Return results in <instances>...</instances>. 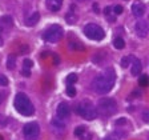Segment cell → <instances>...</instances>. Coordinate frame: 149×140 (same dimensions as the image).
I'll return each mask as SVG.
<instances>
[{
    "mask_svg": "<svg viewBox=\"0 0 149 140\" xmlns=\"http://www.w3.org/2000/svg\"><path fill=\"white\" fill-rule=\"evenodd\" d=\"M115 80H116L115 71L112 68H108L107 71L101 72V74L97 75L96 78L93 79L92 88L95 92L104 95V93L109 92L112 90V87L115 85Z\"/></svg>",
    "mask_w": 149,
    "mask_h": 140,
    "instance_id": "1",
    "label": "cell"
},
{
    "mask_svg": "<svg viewBox=\"0 0 149 140\" xmlns=\"http://www.w3.org/2000/svg\"><path fill=\"white\" fill-rule=\"evenodd\" d=\"M15 108L19 113H22L24 116H32L35 113V107L31 103L29 97L23 92H19L15 97Z\"/></svg>",
    "mask_w": 149,
    "mask_h": 140,
    "instance_id": "2",
    "label": "cell"
},
{
    "mask_svg": "<svg viewBox=\"0 0 149 140\" xmlns=\"http://www.w3.org/2000/svg\"><path fill=\"white\" fill-rule=\"evenodd\" d=\"M77 113L85 120H93L97 116V109L93 106L89 100H83L81 103H79L77 108H76Z\"/></svg>",
    "mask_w": 149,
    "mask_h": 140,
    "instance_id": "3",
    "label": "cell"
},
{
    "mask_svg": "<svg viewBox=\"0 0 149 140\" xmlns=\"http://www.w3.org/2000/svg\"><path fill=\"white\" fill-rule=\"evenodd\" d=\"M97 109L104 116L115 115L117 112V103L111 97H102V99H100L99 104H97Z\"/></svg>",
    "mask_w": 149,
    "mask_h": 140,
    "instance_id": "4",
    "label": "cell"
},
{
    "mask_svg": "<svg viewBox=\"0 0 149 140\" xmlns=\"http://www.w3.org/2000/svg\"><path fill=\"white\" fill-rule=\"evenodd\" d=\"M63 34H64L63 28L57 24H53L43 32V39L45 41H48V43H57V41L61 40Z\"/></svg>",
    "mask_w": 149,
    "mask_h": 140,
    "instance_id": "5",
    "label": "cell"
},
{
    "mask_svg": "<svg viewBox=\"0 0 149 140\" xmlns=\"http://www.w3.org/2000/svg\"><path fill=\"white\" fill-rule=\"evenodd\" d=\"M84 34H85V36H87L88 39H91V40H96V41L102 40L104 36H105L104 29H102L100 25L93 24V23L87 24L85 27H84Z\"/></svg>",
    "mask_w": 149,
    "mask_h": 140,
    "instance_id": "6",
    "label": "cell"
},
{
    "mask_svg": "<svg viewBox=\"0 0 149 140\" xmlns=\"http://www.w3.org/2000/svg\"><path fill=\"white\" fill-rule=\"evenodd\" d=\"M25 140H37L39 139V134H40V127L37 123H28L23 128Z\"/></svg>",
    "mask_w": 149,
    "mask_h": 140,
    "instance_id": "7",
    "label": "cell"
},
{
    "mask_svg": "<svg viewBox=\"0 0 149 140\" xmlns=\"http://www.w3.org/2000/svg\"><path fill=\"white\" fill-rule=\"evenodd\" d=\"M134 31H136L137 36L140 37H146L148 36V32H149V25L146 20H139L134 25Z\"/></svg>",
    "mask_w": 149,
    "mask_h": 140,
    "instance_id": "8",
    "label": "cell"
},
{
    "mask_svg": "<svg viewBox=\"0 0 149 140\" xmlns=\"http://www.w3.org/2000/svg\"><path fill=\"white\" fill-rule=\"evenodd\" d=\"M51 125H52V131H55V134L57 136H60L61 134L65 132V123L63 121V119L60 118H53L51 120Z\"/></svg>",
    "mask_w": 149,
    "mask_h": 140,
    "instance_id": "9",
    "label": "cell"
},
{
    "mask_svg": "<svg viewBox=\"0 0 149 140\" xmlns=\"http://www.w3.org/2000/svg\"><path fill=\"white\" fill-rule=\"evenodd\" d=\"M57 118H60V119H67V118H69V115H71V108H69V106L67 104V103H60L59 106H57Z\"/></svg>",
    "mask_w": 149,
    "mask_h": 140,
    "instance_id": "10",
    "label": "cell"
},
{
    "mask_svg": "<svg viewBox=\"0 0 149 140\" xmlns=\"http://www.w3.org/2000/svg\"><path fill=\"white\" fill-rule=\"evenodd\" d=\"M132 13H133L136 18H141V16L145 13V6H144L141 1H136L132 6Z\"/></svg>",
    "mask_w": 149,
    "mask_h": 140,
    "instance_id": "11",
    "label": "cell"
},
{
    "mask_svg": "<svg viewBox=\"0 0 149 140\" xmlns=\"http://www.w3.org/2000/svg\"><path fill=\"white\" fill-rule=\"evenodd\" d=\"M63 6V0H47V7L53 11V12H57Z\"/></svg>",
    "mask_w": 149,
    "mask_h": 140,
    "instance_id": "12",
    "label": "cell"
},
{
    "mask_svg": "<svg viewBox=\"0 0 149 140\" xmlns=\"http://www.w3.org/2000/svg\"><path fill=\"white\" fill-rule=\"evenodd\" d=\"M141 69H143V65H141V62L139 59L133 60V64H132V75L133 76H139L141 74Z\"/></svg>",
    "mask_w": 149,
    "mask_h": 140,
    "instance_id": "13",
    "label": "cell"
},
{
    "mask_svg": "<svg viewBox=\"0 0 149 140\" xmlns=\"http://www.w3.org/2000/svg\"><path fill=\"white\" fill-rule=\"evenodd\" d=\"M39 19H40V15H39V12H33L29 18L27 19V25L28 27H33V25L37 24V22H39Z\"/></svg>",
    "mask_w": 149,
    "mask_h": 140,
    "instance_id": "14",
    "label": "cell"
},
{
    "mask_svg": "<svg viewBox=\"0 0 149 140\" xmlns=\"http://www.w3.org/2000/svg\"><path fill=\"white\" fill-rule=\"evenodd\" d=\"M65 20H67L68 24H76L79 20V16L76 15L73 11H69V12H67V15H65Z\"/></svg>",
    "mask_w": 149,
    "mask_h": 140,
    "instance_id": "15",
    "label": "cell"
},
{
    "mask_svg": "<svg viewBox=\"0 0 149 140\" xmlns=\"http://www.w3.org/2000/svg\"><path fill=\"white\" fill-rule=\"evenodd\" d=\"M15 63H16V56L15 55H9L7 59V68L8 69H15Z\"/></svg>",
    "mask_w": 149,
    "mask_h": 140,
    "instance_id": "16",
    "label": "cell"
},
{
    "mask_svg": "<svg viewBox=\"0 0 149 140\" xmlns=\"http://www.w3.org/2000/svg\"><path fill=\"white\" fill-rule=\"evenodd\" d=\"M104 13H105V16L108 18V20H109V23H113L115 22V13H113V11H112V8L111 7H107L105 9H104Z\"/></svg>",
    "mask_w": 149,
    "mask_h": 140,
    "instance_id": "17",
    "label": "cell"
},
{
    "mask_svg": "<svg viewBox=\"0 0 149 140\" xmlns=\"http://www.w3.org/2000/svg\"><path fill=\"white\" fill-rule=\"evenodd\" d=\"M113 46H115V48H117V50H123L125 47V43L121 37H116L115 40H113Z\"/></svg>",
    "mask_w": 149,
    "mask_h": 140,
    "instance_id": "18",
    "label": "cell"
},
{
    "mask_svg": "<svg viewBox=\"0 0 149 140\" xmlns=\"http://www.w3.org/2000/svg\"><path fill=\"white\" fill-rule=\"evenodd\" d=\"M65 81H67V84L68 85H72V84H74L76 81H77V75L76 74H71L67 76V79H65Z\"/></svg>",
    "mask_w": 149,
    "mask_h": 140,
    "instance_id": "19",
    "label": "cell"
},
{
    "mask_svg": "<svg viewBox=\"0 0 149 140\" xmlns=\"http://www.w3.org/2000/svg\"><path fill=\"white\" fill-rule=\"evenodd\" d=\"M85 131H87V127H85V125H79L77 128H74V135L79 137L81 134H84Z\"/></svg>",
    "mask_w": 149,
    "mask_h": 140,
    "instance_id": "20",
    "label": "cell"
},
{
    "mask_svg": "<svg viewBox=\"0 0 149 140\" xmlns=\"http://www.w3.org/2000/svg\"><path fill=\"white\" fill-rule=\"evenodd\" d=\"M71 48L72 50H80V51H84V47H83V44L80 43V41H76V43H73V41H71Z\"/></svg>",
    "mask_w": 149,
    "mask_h": 140,
    "instance_id": "21",
    "label": "cell"
},
{
    "mask_svg": "<svg viewBox=\"0 0 149 140\" xmlns=\"http://www.w3.org/2000/svg\"><path fill=\"white\" fill-rule=\"evenodd\" d=\"M139 84L141 87H146L148 85V76L146 75H141V78L139 79Z\"/></svg>",
    "mask_w": 149,
    "mask_h": 140,
    "instance_id": "22",
    "label": "cell"
},
{
    "mask_svg": "<svg viewBox=\"0 0 149 140\" xmlns=\"http://www.w3.org/2000/svg\"><path fill=\"white\" fill-rule=\"evenodd\" d=\"M67 95L71 97L76 96V88H74L73 85H68V87H67Z\"/></svg>",
    "mask_w": 149,
    "mask_h": 140,
    "instance_id": "23",
    "label": "cell"
},
{
    "mask_svg": "<svg viewBox=\"0 0 149 140\" xmlns=\"http://www.w3.org/2000/svg\"><path fill=\"white\" fill-rule=\"evenodd\" d=\"M79 137H80V140H91V139H92V134H91V132H88V130H87L84 134H81Z\"/></svg>",
    "mask_w": 149,
    "mask_h": 140,
    "instance_id": "24",
    "label": "cell"
},
{
    "mask_svg": "<svg viewBox=\"0 0 149 140\" xmlns=\"http://www.w3.org/2000/svg\"><path fill=\"white\" fill-rule=\"evenodd\" d=\"M130 60H132V57H130V56H125V57H123V60H121V65H123L124 68H127L128 65H129Z\"/></svg>",
    "mask_w": 149,
    "mask_h": 140,
    "instance_id": "25",
    "label": "cell"
},
{
    "mask_svg": "<svg viewBox=\"0 0 149 140\" xmlns=\"http://www.w3.org/2000/svg\"><path fill=\"white\" fill-rule=\"evenodd\" d=\"M23 64H24V69H29V68H32V65H33V63H32V60L25 59L24 62H23Z\"/></svg>",
    "mask_w": 149,
    "mask_h": 140,
    "instance_id": "26",
    "label": "cell"
},
{
    "mask_svg": "<svg viewBox=\"0 0 149 140\" xmlns=\"http://www.w3.org/2000/svg\"><path fill=\"white\" fill-rule=\"evenodd\" d=\"M112 11H113L115 15H120V13H123V7L121 6H115L113 8H112Z\"/></svg>",
    "mask_w": 149,
    "mask_h": 140,
    "instance_id": "27",
    "label": "cell"
},
{
    "mask_svg": "<svg viewBox=\"0 0 149 140\" xmlns=\"http://www.w3.org/2000/svg\"><path fill=\"white\" fill-rule=\"evenodd\" d=\"M0 85H8V79L4 75H0Z\"/></svg>",
    "mask_w": 149,
    "mask_h": 140,
    "instance_id": "28",
    "label": "cell"
},
{
    "mask_svg": "<svg viewBox=\"0 0 149 140\" xmlns=\"http://www.w3.org/2000/svg\"><path fill=\"white\" fill-rule=\"evenodd\" d=\"M6 95H7L6 91H0V104L4 102V99H6Z\"/></svg>",
    "mask_w": 149,
    "mask_h": 140,
    "instance_id": "29",
    "label": "cell"
},
{
    "mask_svg": "<svg viewBox=\"0 0 149 140\" xmlns=\"http://www.w3.org/2000/svg\"><path fill=\"white\" fill-rule=\"evenodd\" d=\"M7 124V119L4 116H0V127H4Z\"/></svg>",
    "mask_w": 149,
    "mask_h": 140,
    "instance_id": "30",
    "label": "cell"
},
{
    "mask_svg": "<svg viewBox=\"0 0 149 140\" xmlns=\"http://www.w3.org/2000/svg\"><path fill=\"white\" fill-rule=\"evenodd\" d=\"M127 123V120H125L124 118H121V119H118L117 121H116V125H123V124H125Z\"/></svg>",
    "mask_w": 149,
    "mask_h": 140,
    "instance_id": "31",
    "label": "cell"
},
{
    "mask_svg": "<svg viewBox=\"0 0 149 140\" xmlns=\"http://www.w3.org/2000/svg\"><path fill=\"white\" fill-rule=\"evenodd\" d=\"M23 75H24L25 78H28V76L31 75V72H29V69H24V68H23Z\"/></svg>",
    "mask_w": 149,
    "mask_h": 140,
    "instance_id": "32",
    "label": "cell"
},
{
    "mask_svg": "<svg viewBox=\"0 0 149 140\" xmlns=\"http://www.w3.org/2000/svg\"><path fill=\"white\" fill-rule=\"evenodd\" d=\"M93 9H95V11H93V12L99 13V12H100V11H99V4H97V3H95V4H93Z\"/></svg>",
    "mask_w": 149,
    "mask_h": 140,
    "instance_id": "33",
    "label": "cell"
},
{
    "mask_svg": "<svg viewBox=\"0 0 149 140\" xmlns=\"http://www.w3.org/2000/svg\"><path fill=\"white\" fill-rule=\"evenodd\" d=\"M53 60H55V65H57V64H59V62H60V60H59V57H57V56H56L55 53H53Z\"/></svg>",
    "mask_w": 149,
    "mask_h": 140,
    "instance_id": "34",
    "label": "cell"
},
{
    "mask_svg": "<svg viewBox=\"0 0 149 140\" xmlns=\"http://www.w3.org/2000/svg\"><path fill=\"white\" fill-rule=\"evenodd\" d=\"M144 120H145V121H148V111H145V112H144Z\"/></svg>",
    "mask_w": 149,
    "mask_h": 140,
    "instance_id": "35",
    "label": "cell"
},
{
    "mask_svg": "<svg viewBox=\"0 0 149 140\" xmlns=\"http://www.w3.org/2000/svg\"><path fill=\"white\" fill-rule=\"evenodd\" d=\"M104 140H118V139H116V137H112V136H108V137H105Z\"/></svg>",
    "mask_w": 149,
    "mask_h": 140,
    "instance_id": "36",
    "label": "cell"
},
{
    "mask_svg": "<svg viewBox=\"0 0 149 140\" xmlns=\"http://www.w3.org/2000/svg\"><path fill=\"white\" fill-rule=\"evenodd\" d=\"M79 1H87V0H79Z\"/></svg>",
    "mask_w": 149,
    "mask_h": 140,
    "instance_id": "37",
    "label": "cell"
},
{
    "mask_svg": "<svg viewBox=\"0 0 149 140\" xmlns=\"http://www.w3.org/2000/svg\"><path fill=\"white\" fill-rule=\"evenodd\" d=\"M0 140H3V137H1V136H0Z\"/></svg>",
    "mask_w": 149,
    "mask_h": 140,
    "instance_id": "38",
    "label": "cell"
}]
</instances>
